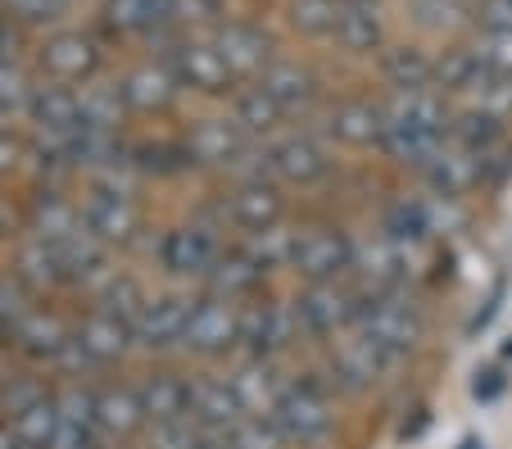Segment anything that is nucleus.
<instances>
[{
    "label": "nucleus",
    "mask_w": 512,
    "mask_h": 449,
    "mask_svg": "<svg viewBox=\"0 0 512 449\" xmlns=\"http://www.w3.org/2000/svg\"><path fill=\"white\" fill-rule=\"evenodd\" d=\"M132 341H136L132 323L109 309H91L87 318L73 327V345H78L82 368H109V363H118L132 350Z\"/></svg>",
    "instance_id": "16"
},
{
    "label": "nucleus",
    "mask_w": 512,
    "mask_h": 449,
    "mask_svg": "<svg viewBox=\"0 0 512 449\" xmlns=\"http://www.w3.org/2000/svg\"><path fill=\"white\" fill-rule=\"evenodd\" d=\"M223 218L245 236L286 227V196H281V182H272V177L232 182V191L223 196Z\"/></svg>",
    "instance_id": "11"
},
{
    "label": "nucleus",
    "mask_w": 512,
    "mask_h": 449,
    "mask_svg": "<svg viewBox=\"0 0 512 449\" xmlns=\"http://www.w3.org/2000/svg\"><path fill=\"white\" fill-rule=\"evenodd\" d=\"M490 82V69L481 64L472 46H449L435 59V91H458V96H476Z\"/></svg>",
    "instance_id": "30"
},
{
    "label": "nucleus",
    "mask_w": 512,
    "mask_h": 449,
    "mask_svg": "<svg viewBox=\"0 0 512 449\" xmlns=\"http://www.w3.org/2000/svg\"><path fill=\"white\" fill-rule=\"evenodd\" d=\"M96 41L82 37V32H59L41 46V64L55 82H82L96 73Z\"/></svg>",
    "instance_id": "27"
},
{
    "label": "nucleus",
    "mask_w": 512,
    "mask_h": 449,
    "mask_svg": "<svg viewBox=\"0 0 512 449\" xmlns=\"http://www.w3.org/2000/svg\"><path fill=\"white\" fill-rule=\"evenodd\" d=\"M413 19L431 32H454L472 23L476 10H467V0H413Z\"/></svg>",
    "instance_id": "42"
},
{
    "label": "nucleus",
    "mask_w": 512,
    "mask_h": 449,
    "mask_svg": "<svg viewBox=\"0 0 512 449\" xmlns=\"http://www.w3.org/2000/svg\"><path fill=\"white\" fill-rule=\"evenodd\" d=\"M32 304H28V291H23V282L19 277H0V336L5 332H14V327H19V318L23 313H28Z\"/></svg>",
    "instance_id": "46"
},
{
    "label": "nucleus",
    "mask_w": 512,
    "mask_h": 449,
    "mask_svg": "<svg viewBox=\"0 0 512 449\" xmlns=\"http://www.w3.org/2000/svg\"><path fill=\"white\" fill-rule=\"evenodd\" d=\"M395 363H399L395 350L377 345L372 336L358 332V327L336 336V341H327V372L345 391H372V386H381L395 372Z\"/></svg>",
    "instance_id": "7"
},
{
    "label": "nucleus",
    "mask_w": 512,
    "mask_h": 449,
    "mask_svg": "<svg viewBox=\"0 0 512 449\" xmlns=\"http://www.w3.org/2000/svg\"><path fill=\"white\" fill-rule=\"evenodd\" d=\"M472 50L481 55V64L490 73H512V32H494V28H481L472 41Z\"/></svg>",
    "instance_id": "45"
},
{
    "label": "nucleus",
    "mask_w": 512,
    "mask_h": 449,
    "mask_svg": "<svg viewBox=\"0 0 512 449\" xmlns=\"http://www.w3.org/2000/svg\"><path fill=\"white\" fill-rule=\"evenodd\" d=\"M209 295H227V300H259V291L268 286V273H263L259 264L250 259V250L245 245H232V250H223V259H218V268L209 273Z\"/></svg>",
    "instance_id": "26"
},
{
    "label": "nucleus",
    "mask_w": 512,
    "mask_h": 449,
    "mask_svg": "<svg viewBox=\"0 0 512 449\" xmlns=\"http://www.w3.org/2000/svg\"><path fill=\"white\" fill-rule=\"evenodd\" d=\"M136 395H141L145 422H182L191 418V377H177V372H150L145 381H136Z\"/></svg>",
    "instance_id": "25"
},
{
    "label": "nucleus",
    "mask_w": 512,
    "mask_h": 449,
    "mask_svg": "<svg viewBox=\"0 0 512 449\" xmlns=\"http://www.w3.org/2000/svg\"><path fill=\"white\" fill-rule=\"evenodd\" d=\"M191 418L209 431H227L232 422H241L245 409H241V395H236L232 377H213V372L191 377Z\"/></svg>",
    "instance_id": "23"
},
{
    "label": "nucleus",
    "mask_w": 512,
    "mask_h": 449,
    "mask_svg": "<svg viewBox=\"0 0 512 449\" xmlns=\"http://www.w3.org/2000/svg\"><path fill=\"white\" fill-rule=\"evenodd\" d=\"M123 109H127L123 87H100V82L78 87V118H82V127H105V132H118Z\"/></svg>",
    "instance_id": "37"
},
{
    "label": "nucleus",
    "mask_w": 512,
    "mask_h": 449,
    "mask_svg": "<svg viewBox=\"0 0 512 449\" xmlns=\"http://www.w3.org/2000/svg\"><path fill=\"white\" fill-rule=\"evenodd\" d=\"M381 109H386L390 123L422 127V132H435V137H449V123H454L445 91H390L381 100Z\"/></svg>",
    "instance_id": "22"
},
{
    "label": "nucleus",
    "mask_w": 512,
    "mask_h": 449,
    "mask_svg": "<svg viewBox=\"0 0 512 449\" xmlns=\"http://www.w3.org/2000/svg\"><path fill=\"white\" fill-rule=\"evenodd\" d=\"M472 105H481V109H490V114L508 118L512 114V73H490V82H485V87L472 96Z\"/></svg>",
    "instance_id": "47"
},
{
    "label": "nucleus",
    "mask_w": 512,
    "mask_h": 449,
    "mask_svg": "<svg viewBox=\"0 0 512 449\" xmlns=\"http://www.w3.org/2000/svg\"><path fill=\"white\" fill-rule=\"evenodd\" d=\"M381 14H377V0H345L340 10V28H336V41L354 55H372L381 50Z\"/></svg>",
    "instance_id": "32"
},
{
    "label": "nucleus",
    "mask_w": 512,
    "mask_h": 449,
    "mask_svg": "<svg viewBox=\"0 0 512 449\" xmlns=\"http://www.w3.org/2000/svg\"><path fill=\"white\" fill-rule=\"evenodd\" d=\"M272 422L281 427V436L290 440V445H318V440L331 436V427H336V413H331V395L327 386H322L318 377H295L286 386V395H281L277 413H272Z\"/></svg>",
    "instance_id": "3"
},
{
    "label": "nucleus",
    "mask_w": 512,
    "mask_h": 449,
    "mask_svg": "<svg viewBox=\"0 0 512 449\" xmlns=\"http://www.w3.org/2000/svg\"><path fill=\"white\" fill-rule=\"evenodd\" d=\"M150 449H209V427H200L195 418L155 422L150 427Z\"/></svg>",
    "instance_id": "43"
},
{
    "label": "nucleus",
    "mask_w": 512,
    "mask_h": 449,
    "mask_svg": "<svg viewBox=\"0 0 512 449\" xmlns=\"http://www.w3.org/2000/svg\"><path fill=\"white\" fill-rule=\"evenodd\" d=\"M14 264H19V282L32 286V291H41V286H59L68 282L64 264H59V250L50 241H41V236H28V241L19 245V254H14Z\"/></svg>",
    "instance_id": "35"
},
{
    "label": "nucleus",
    "mask_w": 512,
    "mask_h": 449,
    "mask_svg": "<svg viewBox=\"0 0 512 449\" xmlns=\"http://www.w3.org/2000/svg\"><path fill=\"white\" fill-rule=\"evenodd\" d=\"M32 91H37V87L28 82V73H23L14 59L0 55V118H5V114H28Z\"/></svg>",
    "instance_id": "44"
},
{
    "label": "nucleus",
    "mask_w": 512,
    "mask_h": 449,
    "mask_svg": "<svg viewBox=\"0 0 512 449\" xmlns=\"http://www.w3.org/2000/svg\"><path fill=\"white\" fill-rule=\"evenodd\" d=\"M290 304H295V318H300L304 336H313V341H336V336L358 327L363 286H358L354 277H345V282H313Z\"/></svg>",
    "instance_id": "2"
},
{
    "label": "nucleus",
    "mask_w": 512,
    "mask_h": 449,
    "mask_svg": "<svg viewBox=\"0 0 512 449\" xmlns=\"http://www.w3.org/2000/svg\"><path fill=\"white\" fill-rule=\"evenodd\" d=\"M345 0H290V23L304 37H336Z\"/></svg>",
    "instance_id": "39"
},
{
    "label": "nucleus",
    "mask_w": 512,
    "mask_h": 449,
    "mask_svg": "<svg viewBox=\"0 0 512 449\" xmlns=\"http://www.w3.org/2000/svg\"><path fill=\"white\" fill-rule=\"evenodd\" d=\"M0 37H5V14H0Z\"/></svg>",
    "instance_id": "52"
},
{
    "label": "nucleus",
    "mask_w": 512,
    "mask_h": 449,
    "mask_svg": "<svg viewBox=\"0 0 512 449\" xmlns=\"http://www.w3.org/2000/svg\"><path fill=\"white\" fill-rule=\"evenodd\" d=\"M14 350L32 363H50L59 372H82V359H78V345H73V327L50 313L46 304H32L28 313L19 318V327L10 332Z\"/></svg>",
    "instance_id": "6"
},
{
    "label": "nucleus",
    "mask_w": 512,
    "mask_h": 449,
    "mask_svg": "<svg viewBox=\"0 0 512 449\" xmlns=\"http://www.w3.org/2000/svg\"><path fill=\"white\" fill-rule=\"evenodd\" d=\"M28 118L37 123V132H73L82 127L78 118V87H37L32 91V105H28Z\"/></svg>",
    "instance_id": "31"
},
{
    "label": "nucleus",
    "mask_w": 512,
    "mask_h": 449,
    "mask_svg": "<svg viewBox=\"0 0 512 449\" xmlns=\"http://www.w3.org/2000/svg\"><path fill=\"white\" fill-rule=\"evenodd\" d=\"M5 354L10 350H5V341H0V377H5Z\"/></svg>",
    "instance_id": "51"
},
{
    "label": "nucleus",
    "mask_w": 512,
    "mask_h": 449,
    "mask_svg": "<svg viewBox=\"0 0 512 449\" xmlns=\"http://www.w3.org/2000/svg\"><path fill=\"white\" fill-rule=\"evenodd\" d=\"M213 46H218V55L227 59L232 78H263V73L277 64V59H272V37L259 28H250V23H223Z\"/></svg>",
    "instance_id": "18"
},
{
    "label": "nucleus",
    "mask_w": 512,
    "mask_h": 449,
    "mask_svg": "<svg viewBox=\"0 0 512 449\" xmlns=\"http://www.w3.org/2000/svg\"><path fill=\"white\" fill-rule=\"evenodd\" d=\"M0 232H5V218H0Z\"/></svg>",
    "instance_id": "53"
},
{
    "label": "nucleus",
    "mask_w": 512,
    "mask_h": 449,
    "mask_svg": "<svg viewBox=\"0 0 512 449\" xmlns=\"http://www.w3.org/2000/svg\"><path fill=\"white\" fill-rule=\"evenodd\" d=\"M358 332L372 336L377 345L395 350L404 359L417 350L426 336V313L408 291H363V309H358Z\"/></svg>",
    "instance_id": "1"
},
{
    "label": "nucleus",
    "mask_w": 512,
    "mask_h": 449,
    "mask_svg": "<svg viewBox=\"0 0 512 449\" xmlns=\"http://www.w3.org/2000/svg\"><path fill=\"white\" fill-rule=\"evenodd\" d=\"M449 137L458 141V146H467L476 159L494 155L499 146H508V137H503V118L490 114V109L481 105H467L454 114V123H449Z\"/></svg>",
    "instance_id": "29"
},
{
    "label": "nucleus",
    "mask_w": 512,
    "mask_h": 449,
    "mask_svg": "<svg viewBox=\"0 0 512 449\" xmlns=\"http://www.w3.org/2000/svg\"><path fill=\"white\" fill-rule=\"evenodd\" d=\"M300 318L290 300H250L241 309V350L254 359H277L300 341Z\"/></svg>",
    "instance_id": "10"
},
{
    "label": "nucleus",
    "mask_w": 512,
    "mask_h": 449,
    "mask_svg": "<svg viewBox=\"0 0 512 449\" xmlns=\"http://www.w3.org/2000/svg\"><path fill=\"white\" fill-rule=\"evenodd\" d=\"M263 159H268L272 182H286V186H313L331 173V150L313 132H290V137L268 141Z\"/></svg>",
    "instance_id": "15"
},
{
    "label": "nucleus",
    "mask_w": 512,
    "mask_h": 449,
    "mask_svg": "<svg viewBox=\"0 0 512 449\" xmlns=\"http://www.w3.org/2000/svg\"><path fill=\"white\" fill-rule=\"evenodd\" d=\"M78 205H82V223H87V232L100 236L105 245L132 241L136 227H141V214H136V205H132V191L118 182V164L100 168L96 182H91V191L78 200Z\"/></svg>",
    "instance_id": "4"
},
{
    "label": "nucleus",
    "mask_w": 512,
    "mask_h": 449,
    "mask_svg": "<svg viewBox=\"0 0 512 449\" xmlns=\"http://www.w3.org/2000/svg\"><path fill=\"white\" fill-rule=\"evenodd\" d=\"M10 427H14V436L28 440L32 449H50V440H55V436H59V427H64V413H59L55 395H46V400L32 404L28 413H19V418H14Z\"/></svg>",
    "instance_id": "38"
},
{
    "label": "nucleus",
    "mask_w": 512,
    "mask_h": 449,
    "mask_svg": "<svg viewBox=\"0 0 512 449\" xmlns=\"http://www.w3.org/2000/svg\"><path fill=\"white\" fill-rule=\"evenodd\" d=\"M145 422V409H141V395L136 386H100L96 391V431L105 445H123L132 440Z\"/></svg>",
    "instance_id": "20"
},
{
    "label": "nucleus",
    "mask_w": 512,
    "mask_h": 449,
    "mask_svg": "<svg viewBox=\"0 0 512 449\" xmlns=\"http://www.w3.org/2000/svg\"><path fill=\"white\" fill-rule=\"evenodd\" d=\"M290 273L304 277V286L354 277V236L340 232V227H304V232H295Z\"/></svg>",
    "instance_id": "5"
},
{
    "label": "nucleus",
    "mask_w": 512,
    "mask_h": 449,
    "mask_svg": "<svg viewBox=\"0 0 512 449\" xmlns=\"http://www.w3.org/2000/svg\"><path fill=\"white\" fill-rule=\"evenodd\" d=\"M177 91V78L168 64H141V69H132L123 78V100L127 109H141V114H150V109H164L168 100H173Z\"/></svg>",
    "instance_id": "34"
},
{
    "label": "nucleus",
    "mask_w": 512,
    "mask_h": 449,
    "mask_svg": "<svg viewBox=\"0 0 512 449\" xmlns=\"http://www.w3.org/2000/svg\"><path fill=\"white\" fill-rule=\"evenodd\" d=\"M223 436H227V449H286L290 445V440L281 436L277 422H272V418H254V413H245L241 422H232Z\"/></svg>",
    "instance_id": "40"
},
{
    "label": "nucleus",
    "mask_w": 512,
    "mask_h": 449,
    "mask_svg": "<svg viewBox=\"0 0 512 449\" xmlns=\"http://www.w3.org/2000/svg\"><path fill=\"white\" fill-rule=\"evenodd\" d=\"M46 395H55V391H46V381H37V377H28V372H5V377H0V413H5V418H19V413H28L32 404H41L46 400Z\"/></svg>",
    "instance_id": "41"
},
{
    "label": "nucleus",
    "mask_w": 512,
    "mask_h": 449,
    "mask_svg": "<svg viewBox=\"0 0 512 449\" xmlns=\"http://www.w3.org/2000/svg\"><path fill=\"white\" fill-rule=\"evenodd\" d=\"M227 377H232L236 395H241V409L254 413V418H272L277 404H281V395H286V386H290V381L277 377L272 359H254V354H245Z\"/></svg>",
    "instance_id": "19"
},
{
    "label": "nucleus",
    "mask_w": 512,
    "mask_h": 449,
    "mask_svg": "<svg viewBox=\"0 0 512 449\" xmlns=\"http://www.w3.org/2000/svg\"><path fill=\"white\" fill-rule=\"evenodd\" d=\"M408 277H413V264L390 232L354 236V282L363 291H404Z\"/></svg>",
    "instance_id": "14"
},
{
    "label": "nucleus",
    "mask_w": 512,
    "mask_h": 449,
    "mask_svg": "<svg viewBox=\"0 0 512 449\" xmlns=\"http://www.w3.org/2000/svg\"><path fill=\"white\" fill-rule=\"evenodd\" d=\"M191 164H204V168H223V173L241 177L245 168L259 159L254 150V137L245 132L236 118H209V123H195L191 137L182 141Z\"/></svg>",
    "instance_id": "9"
},
{
    "label": "nucleus",
    "mask_w": 512,
    "mask_h": 449,
    "mask_svg": "<svg viewBox=\"0 0 512 449\" xmlns=\"http://www.w3.org/2000/svg\"><path fill=\"white\" fill-rule=\"evenodd\" d=\"M259 87L286 109V118L304 114V109L318 100V78H313L309 69H300V64H290V59H277V64L259 78Z\"/></svg>",
    "instance_id": "28"
},
{
    "label": "nucleus",
    "mask_w": 512,
    "mask_h": 449,
    "mask_svg": "<svg viewBox=\"0 0 512 449\" xmlns=\"http://www.w3.org/2000/svg\"><path fill=\"white\" fill-rule=\"evenodd\" d=\"M476 28L512 32V0H476Z\"/></svg>",
    "instance_id": "48"
},
{
    "label": "nucleus",
    "mask_w": 512,
    "mask_h": 449,
    "mask_svg": "<svg viewBox=\"0 0 512 449\" xmlns=\"http://www.w3.org/2000/svg\"><path fill=\"white\" fill-rule=\"evenodd\" d=\"M227 245L218 241V227L209 223H177L164 232L159 241V264L168 277H182V282H209V273L218 268Z\"/></svg>",
    "instance_id": "8"
},
{
    "label": "nucleus",
    "mask_w": 512,
    "mask_h": 449,
    "mask_svg": "<svg viewBox=\"0 0 512 449\" xmlns=\"http://www.w3.org/2000/svg\"><path fill=\"white\" fill-rule=\"evenodd\" d=\"M499 391H503V377H499V372H476V381H472V395H476V400H494Z\"/></svg>",
    "instance_id": "50"
},
{
    "label": "nucleus",
    "mask_w": 512,
    "mask_h": 449,
    "mask_svg": "<svg viewBox=\"0 0 512 449\" xmlns=\"http://www.w3.org/2000/svg\"><path fill=\"white\" fill-rule=\"evenodd\" d=\"M241 309L245 304L227 300V295H200L186 327V350L200 359H223V354L241 350Z\"/></svg>",
    "instance_id": "12"
},
{
    "label": "nucleus",
    "mask_w": 512,
    "mask_h": 449,
    "mask_svg": "<svg viewBox=\"0 0 512 449\" xmlns=\"http://www.w3.org/2000/svg\"><path fill=\"white\" fill-rule=\"evenodd\" d=\"M232 118L250 132V137H272L281 123H286V109L268 96V91L254 82V87H241L232 100Z\"/></svg>",
    "instance_id": "36"
},
{
    "label": "nucleus",
    "mask_w": 512,
    "mask_h": 449,
    "mask_svg": "<svg viewBox=\"0 0 512 449\" xmlns=\"http://www.w3.org/2000/svg\"><path fill=\"white\" fill-rule=\"evenodd\" d=\"M327 132L336 141L354 150H381V137H386V109L372 105V100H340L327 114Z\"/></svg>",
    "instance_id": "24"
},
{
    "label": "nucleus",
    "mask_w": 512,
    "mask_h": 449,
    "mask_svg": "<svg viewBox=\"0 0 512 449\" xmlns=\"http://www.w3.org/2000/svg\"><path fill=\"white\" fill-rule=\"evenodd\" d=\"M168 69H173L177 87H195V91H209V96L232 87L227 59L218 55V46H204V41H186V46H177L173 59H168Z\"/></svg>",
    "instance_id": "21"
},
{
    "label": "nucleus",
    "mask_w": 512,
    "mask_h": 449,
    "mask_svg": "<svg viewBox=\"0 0 512 449\" xmlns=\"http://www.w3.org/2000/svg\"><path fill=\"white\" fill-rule=\"evenodd\" d=\"M417 177L426 182V191H431V196L463 200L467 191H476V186H481V159H476L467 146H458L454 137H445L440 146H435V155L422 164V173H417Z\"/></svg>",
    "instance_id": "17"
},
{
    "label": "nucleus",
    "mask_w": 512,
    "mask_h": 449,
    "mask_svg": "<svg viewBox=\"0 0 512 449\" xmlns=\"http://www.w3.org/2000/svg\"><path fill=\"white\" fill-rule=\"evenodd\" d=\"M68 0H10V14L14 19H28V23H46L64 10Z\"/></svg>",
    "instance_id": "49"
},
{
    "label": "nucleus",
    "mask_w": 512,
    "mask_h": 449,
    "mask_svg": "<svg viewBox=\"0 0 512 449\" xmlns=\"http://www.w3.org/2000/svg\"><path fill=\"white\" fill-rule=\"evenodd\" d=\"M390 91H435V59L417 46H395L381 55Z\"/></svg>",
    "instance_id": "33"
},
{
    "label": "nucleus",
    "mask_w": 512,
    "mask_h": 449,
    "mask_svg": "<svg viewBox=\"0 0 512 449\" xmlns=\"http://www.w3.org/2000/svg\"><path fill=\"white\" fill-rule=\"evenodd\" d=\"M195 300H200V295H186V291L145 295L141 313L132 318L136 345H145V350H173V345H186V327H191Z\"/></svg>",
    "instance_id": "13"
}]
</instances>
